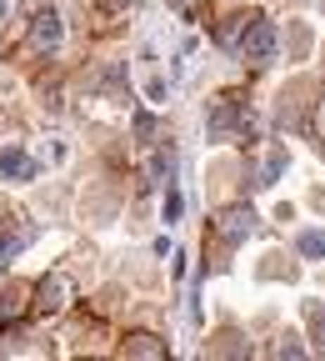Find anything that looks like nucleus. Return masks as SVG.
<instances>
[{
  "label": "nucleus",
  "mask_w": 325,
  "mask_h": 361,
  "mask_svg": "<svg viewBox=\"0 0 325 361\" xmlns=\"http://www.w3.org/2000/svg\"><path fill=\"white\" fill-rule=\"evenodd\" d=\"M30 40H35V51H56V45H60V16L56 11H40L35 25H30Z\"/></svg>",
  "instance_id": "obj_1"
},
{
  "label": "nucleus",
  "mask_w": 325,
  "mask_h": 361,
  "mask_svg": "<svg viewBox=\"0 0 325 361\" xmlns=\"http://www.w3.org/2000/svg\"><path fill=\"white\" fill-rule=\"evenodd\" d=\"M270 51H275V30H270V25L260 20V25H255V30H250V35L241 40V56H250V61H265Z\"/></svg>",
  "instance_id": "obj_2"
},
{
  "label": "nucleus",
  "mask_w": 325,
  "mask_h": 361,
  "mask_svg": "<svg viewBox=\"0 0 325 361\" xmlns=\"http://www.w3.org/2000/svg\"><path fill=\"white\" fill-rule=\"evenodd\" d=\"M220 231H225V241H241V236L250 231V211H230V216H225V226H220Z\"/></svg>",
  "instance_id": "obj_5"
},
{
  "label": "nucleus",
  "mask_w": 325,
  "mask_h": 361,
  "mask_svg": "<svg viewBox=\"0 0 325 361\" xmlns=\"http://www.w3.org/2000/svg\"><path fill=\"white\" fill-rule=\"evenodd\" d=\"M65 296H70V281H65V276H51V286H40V301L51 306V311L65 306Z\"/></svg>",
  "instance_id": "obj_4"
},
{
  "label": "nucleus",
  "mask_w": 325,
  "mask_h": 361,
  "mask_svg": "<svg viewBox=\"0 0 325 361\" xmlns=\"http://www.w3.org/2000/svg\"><path fill=\"white\" fill-rule=\"evenodd\" d=\"M30 171H35V166H30L20 151H0V176H20V180H25Z\"/></svg>",
  "instance_id": "obj_3"
},
{
  "label": "nucleus",
  "mask_w": 325,
  "mask_h": 361,
  "mask_svg": "<svg viewBox=\"0 0 325 361\" xmlns=\"http://www.w3.org/2000/svg\"><path fill=\"white\" fill-rule=\"evenodd\" d=\"M320 151H325V146H320Z\"/></svg>",
  "instance_id": "obj_9"
},
{
  "label": "nucleus",
  "mask_w": 325,
  "mask_h": 361,
  "mask_svg": "<svg viewBox=\"0 0 325 361\" xmlns=\"http://www.w3.org/2000/svg\"><path fill=\"white\" fill-rule=\"evenodd\" d=\"M300 251H310V256H325V231H305V236H300Z\"/></svg>",
  "instance_id": "obj_7"
},
{
  "label": "nucleus",
  "mask_w": 325,
  "mask_h": 361,
  "mask_svg": "<svg viewBox=\"0 0 325 361\" xmlns=\"http://www.w3.org/2000/svg\"><path fill=\"white\" fill-rule=\"evenodd\" d=\"M25 241H30V231H15V236H0V271L11 266V256H15V251H20Z\"/></svg>",
  "instance_id": "obj_6"
},
{
  "label": "nucleus",
  "mask_w": 325,
  "mask_h": 361,
  "mask_svg": "<svg viewBox=\"0 0 325 361\" xmlns=\"http://www.w3.org/2000/svg\"><path fill=\"white\" fill-rule=\"evenodd\" d=\"M6 16H11V0H0V20H6Z\"/></svg>",
  "instance_id": "obj_8"
}]
</instances>
